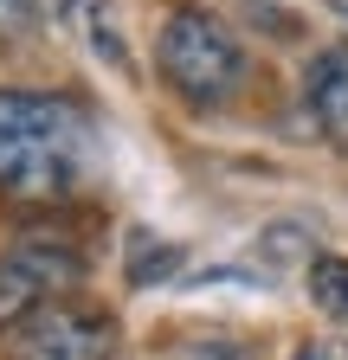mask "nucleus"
Returning <instances> with one entry per match:
<instances>
[{
    "label": "nucleus",
    "mask_w": 348,
    "mask_h": 360,
    "mask_svg": "<svg viewBox=\"0 0 348 360\" xmlns=\"http://www.w3.org/2000/svg\"><path fill=\"white\" fill-rule=\"evenodd\" d=\"M91 122L71 97L0 90V193L13 200H65L77 187Z\"/></svg>",
    "instance_id": "obj_1"
},
{
    "label": "nucleus",
    "mask_w": 348,
    "mask_h": 360,
    "mask_svg": "<svg viewBox=\"0 0 348 360\" xmlns=\"http://www.w3.org/2000/svg\"><path fill=\"white\" fill-rule=\"evenodd\" d=\"M155 65L168 77L174 97H187L194 110L226 103L245 84V52L226 20H213L206 7H174L155 32Z\"/></svg>",
    "instance_id": "obj_2"
},
{
    "label": "nucleus",
    "mask_w": 348,
    "mask_h": 360,
    "mask_svg": "<svg viewBox=\"0 0 348 360\" xmlns=\"http://www.w3.org/2000/svg\"><path fill=\"white\" fill-rule=\"evenodd\" d=\"M116 354V322L97 302H46L13 328V360H110Z\"/></svg>",
    "instance_id": "obj_3"
},
{
    "label": "nucleus",
    "mask_w": 348,
    "mask_h": 360,
    "mask_svg": "<svg viewBox=\"0 0 348 360\" xmlns=\"http://www.w3.org/2000/svg\"><path fill=\"white\" fill-rule=\"evenodd\" d=\"M84 283V257L46 238H26L0 257V328H20L32 309H46Z\"/></svg>",
    "instance_id": "obj_4"
},
{
    "label": "nucleus",
    "mask_w": 348,
    "mask_h": 360,
    "mask_svg": "<svg viewBox=\"0 0 348 360\" xmlns=\"http://www.w3.org/2000/svg\"><path fill=\"white\" fill-rule=\"evenodd\" d=\"M303 97H310V116H316V129L329 135V148L348 155V45L316 52L310 77H303Z\"/></svg>",
    "instance_id": "obj_5"
},
{
    "label": "nucleus",
    "mask_w": 348,
    "mask_h": 360,
    "mask_svg": "<svg viewBox=\"0 0 348 360\" xmlns=\"http://www.w3.org/2000/svg\"><path fill=\"white\" fill-rule=\"evenodd\" d=\"M181 264H187L181 245H168V238H155V232H129V283H136V290L174 283V277H181Z\"/></svg>",
    "instance_id": "obj_6"
},
{
    "label": "nucleus",
    "mask_w": 348,
    "mask_h": 360,
    "mask_svg": "<svg viewBox=\"0 0 348 360\" xmlns=\"http://www.w3.org/2000/svg\"><path fill=\"white\" fill-rule=\"evenodd\" d=\"M310 302L335 322H348V257H316L310 264Z\"/></svg>",
    "instance_id": "obj_7"
},
{
    "label": "nucleus",
    "mask_w": 348,
    "mask_h": 360,
    "mask_svg": "<svg viewBox=\"0 0 348 360\" xmlns=\"http://www.w3.org/2000/svg\"><path fill=\"white\" fill-rule=\"evenodd\" d=\"M258 257H265L271 270L316 264V257H310V225H265V238H258Z\"/></svg>",
    "instance_id": "obj_8"
},
{
    "label": "nucleus",
    "mask_w": 348,
    "mask_h": 360,
    "mask_svg": "<svg viewBox=\"0 0 348 360\" xmlns=\"http://www.w3.org/2000/svg\"><path fill=\"white\" fill-rule=\"evenodd\" d=\"M161 360H258V354L239 347V341H181V347H168Z\"/></svg>",
    "instance_id": "obj_9"
},
{
    "label": "nucleus",
    "mask_w": 348,
    "mask_h": 360,
    "mask_svg": "<svg viewBox=\"0 0 348 360\" xmlns=\"http://www.w3.org/2000/svg\"><path fill=\"white\" fill-rule=\"evenodd\" d=\"M39 26V7L32 0H0V39H26Z\"/></svg>",
    "instance_id": "obj_10"
},
{
    "label": "nucleus",
    "mask_w": 348,
    "mask_h": 360,
    "mask_svg": "<svg viewBox=\"0 0 348 360\" xmlns=\"http://www.w3.org/2000/svg\"><path fill=\"white\" fill-rule=\"evenodd\" d=\"M297 360H348V341H342V335H329V341H310Z\"/></svg>",
    "instance_id": "obj_11"
},
{
    "label": "nucleus",
    "mask_w": 348,
    "mask_h": 360,
    "mask_svg": "<svg viewBox=\"0 0 348 360\" xmlns=\"http://www.w3.org/2000/svg\"><path fill=\"white\" fill-rule=\"evenodd\" d=\"M329 7H335V13H342V20H348V0H329Z\"/></svg>",
    "instance_id": "obj_12"
}]
</instances>
